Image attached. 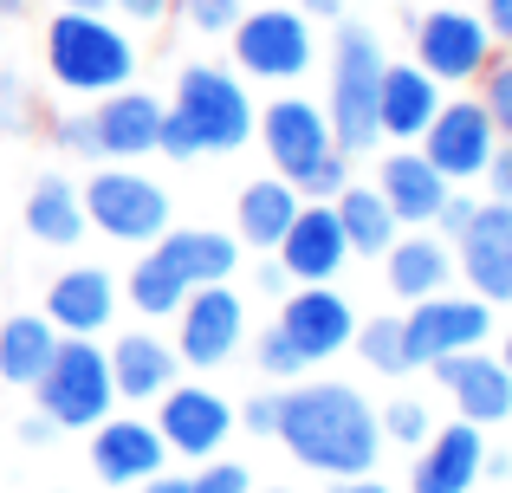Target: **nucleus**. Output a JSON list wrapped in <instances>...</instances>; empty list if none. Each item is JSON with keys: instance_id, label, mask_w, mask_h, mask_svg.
<instances>
[{"instance_id": "1", "label": "nucleus", "mask_w": 512, "mask_h": 493, "mask_svg": "<svg viewBox=\"0 0 512 493\" xmlns=\"http://www.w3.org/2000/svg\"><path fill=\"white\" fill-rule=\"evenodd\" d=\"M279 442L318 474H370L376 448H383V422L344 383H305V390L279 396Z\"/></svg>"}, {"instance_id": "2", "label": "nucleus", "mask_w": 512, "mask_h": 493, "mask_svg": "<svg viewBox=\"0 0 512 493\" xmlns=\"http://www.w3.org/2000/svg\"><path fill=\"white\" fill-rule=\"evenodd\" d=\"M46 65L65 91H85V98H104V91H124L130 72H137V46H130L124 26H111L104 13H72L65 7L46 33Z\"/></svg>"}, {"instance_id": "3", "label": "nucleus", "mask_w": 512, "mask_h": 493, "mask_svg": "<svg viewBox=\"0 0 512 493\" xmlns=\"http://www.w3.org/2000/svg\"><path fill=\"white\" fill-rule=\"evenodd\" d=\"M33 390H39V409H46L59 429H91V422H104L111 403H117L111 357L91 338H59V351H52V364L33 377Z\"/></svg>"}, {"instance_id": "4", "label": "nucleus", "mask_w": 512, "mask_h": 493, "mask_svg": "<svg viewBox=\"0 0 512 493\" xmlns=\"http://www.w3.org/2000/svg\"><path fill=\"white\" fill-rule=\"evenodd\" d=\"M383 52L363 26H344L338 33V65H331V143L338 150H370L383 143V124H376V98H383Z\"/></svg>"}, {"instance_id": "5", "label": "nucleus", "mask_w": 512, "mask_h": 493, "mask_svg": "<svg viewBox=\"0 0 512 493\" xmlns=\"http://www.w3.org/2000/svg\"><path fill=\"white\" fill-rule=\"evenodd\" d=\"M493 59V33L474 7H435L415 13V65L435 85H474Z\"/></svg>"}, {"instance_id": "6", "label": "nucleus", "mask_w": 512, "mask_h": 493, "mask_svg": "<svg viewBox=\"0 0 512 493\" xmlns=\"http://www.w3.org/2000/svg\"><path fill=\"white\" fill-rule=\"evenodd\" d=\"M78 202H85L91 228L111 234V241H124V247H143V241H156V234L169 228V195L156 189L150 176H130V169L91 176V189H78Z\"/></svg>"}, {"instance_id": "7", "label": "nucleus", "mask_w": 512, "mask_h": 493, "mask_svg": "<svg viewBox=\"0 0 512 493\" xmlns=\"http://www.w3.org/2000/svg\"><path fill=\"white\" fill-rule=\"evenodd\" d=\"M487 331H493L487 299H448V292L415 299V312L402 318V364L428 370V364H441V357H454V351H480Z\"/></svg>"}, {"instance_id": "8", "label": "nucleus", "mask_w": 512, "mask_h": 493, "mask_svg": "<svg viewBox=\"0 0 512 493\" xmlns=\"http://www.w3.org/2000/svg\"><path fill=\"white\" fill-rule=\"evenodd\" d=\"M175 111L201 130L208 150H240L253 137V117H260L247 104V91H240V78L221 72V65H188L175 78Z\"/></svg>"}, {"instance_id": "9", "label": "nucleus", "mask_w": 512, "mask_h": 493, "mask_svg": "<svg viewBox=\"0 0 512 493\" xmlns=\"http://www.w3.org/2000/svg\"><path fill=\"white\" fill-rule=\"evenodd\" d=\"M234 52L247 65V78H273V85H292L312 65V20L292 7H260L234 20Z\"/></svg>"}, {"instance_id": "10", "label": "nucleus", "mask_w": 512, "mask_h": 493, "mask_svg": "<svg viewBox=\"0 0 512 493\" xmlns=\"http://www.w3.org/2000/svg\"><path fill=\"white\" fill-rule=\"evenodd\" d=\"M415 143H422V156L448 182H467V176H487L493 150H500V130H493V117L480 111V98H454V104H441V111L428 117V130Z\"/></svg>"}, {"instance_id": "11", "label": "nucleus", "mask_w": 512, "mask_h": 493, "mask_svg": "<svg viewBox=\"0 0 512 493\" xmlns=\"http://www.w3.org/2000/svg\"><path fill=\"white\" fill-rule=\"evenodd\" d=\"M182 312V344H175V357L182 364H195V370H214V364H227L234 357V344H240V299L227 292V279H214V286H188V299L175 305Z\"/></svg>"}, {"instance_id": "12", "label": "nucleus", "mask_w": 512, "mask_h": 493, "mask_svg": "<svg viewBox=\"0 0 512 493\" xmlns=\"http://www.w3.org/2000/svg\"><path fill=\"white\" fill-rule=\"evenodd\" d=\"M461 273L474 279V292L487 305H512V202L474 208L461 241Z\"/></svg>"}, {"instance_id": "13", "label": "nucleus", "mask_w": 512, "mask_h": 493, "mask_svg": "<svg viewBox=\"0 0 512 493\" xmlns=\"http://www.w3.org/2000/svg\"><path fill=\"white\" fill-rule=\"evenodd\" d=\"M234 429V409L221 403L214 390H163V416H156V435H163L169 455H188V461H208L214 448L227 442Z\"/></svg>"}, {"instance_id": "14", "label": "nucleus", "mask_w": 512, "mask_h": 493, "mask_svg": "<svg viewBox=\"0 0 512 493\" xmlns=\"http://www.w3.org/2000/svg\"><path fill=\"white\" fill-rule=\"evenodd\" d=\"M344 260H350V241H344L338 208H331V202L299 208V215H292V228L279 234V266H286L292 279H305V286L344 273Z\"/></svg>"}, {"instance_id": "15", "label": "nucleus", "mask_w": 512, "mask_h": 493, "mask_svg": "<svg viewBox=\"0 0 512 493\" xmlns=\"http://www.w3.org/2000/svg\"><path fill=\"white\" fill-rule=\"evenodd\" d=\"M487 448H480V422H454V429H428L422 461H415L409 493H474Z\"/></svg>"}, {"instance_id": "16", "label": "nucleus", "mask_w": 512, "mask_h": 493, "mask_svg": "<svg viewBox=\"0 0 512 493\" xmlns=\"http://www.w3.org/2000/svg\"><path fill=\"white\" fill-rule=\"evenodd\" d=\"M253 124H260V137H266V156H273L286 176H299L305 163H318V156L331 150V117L318 111V104H305V98L266 104Z\"/></svg>"}, {"instance_id": "17", "label": "nucleus", "mask_w": 512, "mask_h": 493, "mask_svg": "<svg viewBox=\"0 0 512 493\" xmlns=\"http://www.w3.org/2000/svg\"><path fill=\"white\" fill-rule=\"evenodd\" d=\"M441 383H448V396L461 403L467 422H506L512 416V377L500 357H480V351H454L441 357V364H428Z\"/></svg>"}, {"instance_id": "18", "label": "nucleus", "mask_w": 512, "mask_h": 493, "mask_svg": "<svg viewBox=\"0 0 512 493\" xmlns=\"http://www.w3.org/2000/svg\"><path fill=\"white\" fill-rule=\"evenodd\" d=\"M46 318L65 338H98L117 318V279L104 273V266H72V273H59V286H52V299H46Z\"/></svg>"}, {"instance_id": "19", "label": "nucleus", "mask_w": 512, "mask_h": 493, "mask_svg": "<svg viewBox=\"0 0 512 493\" xmlns=\"http://www.w3.org/2000/svg\"><path fill=\"white\" fill-rule=\"evenodd\" d=\"M279 331H286L292 344L305 351V364H318V357H338L344 344H350V305L338 299V292L318 279V286H305L299 299L286 305V318H279Z\"/></svg>"}, {"instance_id": "20", "label": "nucleus", "mask_w": 512, "mask_h": 493, "mask_svg": "<svg viewBox=\"0 0 512 493\" xmlns=\"http://www.w3.org/2000/svg\"><path fill=\"white\" fill-rule=\"evenodd\" d=\"M91 461H98V474L111 487H137L150 474H163L169 448L156 435V422H104L98 442H91Z\"/></svg>"}, {"instance_id": "21", "label": "nucleus", "mask_w": 512, "mask_h": 493, "mask_svg": "<svg viewBox=\"0 0 512 493\" xmlns=\"http://www.w3.org/2000/svg\"><path fill=\"white\" fill-rule=\"evenodd\" d=\"M91 124H98V156H143L156 150V130H163V104L150 98V91H104V104L91 111Z\"/></svg>"}, {"instance_id": "22", "label": "nucleus", "mask_w": 512, "mask_h": 493, "mask_svg": "<svg viewBox=\"0 0 512 493\" xmlns=\"http://www.w3.org/2000/svg\"><path fill=\"white\" fill-rule=\"evenodd\" d=\"M435 111H441V85L422 72V65H383V98H376V124H383V137L415 143Z\"/></svg>"}, {"instance_id": "23", "label": "nucleus", "mask_w": 512, "mask_h": 493, "mask_svg": "<svg viewBox=\"0 0 512 493\" xmlns=\"http://www.w3.org/2000/svg\"><path fill=\"white\" fill-rule=\"evenodd\" d=\"M376 189H383V202H389L396 221H435V208L448 202V176H441L422 150H396L383 163V182H376Z\"/></svg>"}, {"instance_id": "24", "label": "nucleus", "mask_w": 512, "mask_h": 493, "mask_svg": "<svg viewBox=\"0 0 512 493\" xmlns=\"http://www.w3.org/2000/svg\"><path fill=\"white\" fill-rule=\"evenodd\" d=\"M111 383L117 396H130V403H150V396H163L175 383V351L163 338H150V331H137V338H117L111 351Z\"/></svg>"}, {"instance_id": "25", "label": "nucleus", "mask_w": 512, "mask_h": 493, "mask_svg": "<svg viewBox=\"0 0 512 493\" xmlns=\"http://www.w3.org/2000/svg\"><path fill=\"white\" fill-rule=\"evenodd\" d=\"M156 253L188 279V286H214L240 266V241L234 234H214V228H188V234H156Z\"/></svg>"}, {"instance_id": "26", "label": "nucleus", "mask_w": 512, "mask_h": 493, "mask_svg": "<svg viewBox=\"0 0 512 493\" xmlns=\"http://www.w3.org/2000/svg\"><path fill=\"white\" fill-rule=\"evenodd\" d=\"M448 279H454V247L448 241L415 234V241L389 247V286H396L402 299H435V292H448Z\"/></svg>"}, {"instance_id": "27", "label": "nucleus", "mask_w": 512, "mask_h": 493, "mask_svg": "<svg viewBox=\"0 0 512 493\" xmlns=\"http://www.w3.org/2000/svg\"><path fill=\"white\" fill-rule=\"evenodd\" d=\"M26 228H33V241H46V247H72L78 234H85V202H78L72 182L39 176L33 195H26Z\"/></svg>"}, {"instance_id": "28", "label": "nucleus", "mask_w": 512, "mask_h": 493, "mask_svg": "<svg viewBox=\"0 0 512 493\" xmlns=\"http://www.w3.org/2000/svg\"><path fill=\"white\" fill-rule=\"evenodd\" d=\"M52 351H59V331H52V318H7L0 325V377L20 383V390H33V377L52 364Z\"/></svg>"}, {"instance_id": "29", "label": "nucleus", "mask_w": 512, "mask_h": 493, "mask_svg": "<svg viewBox=\"0 0 512 493\" xmlns=\"http://www.w3.org/2000/svg\"><path fill=\"white\" fill-rule=\"evenodd\" d=\"M338 228L350 253H389L396 247V215H389L383 189H344L338 195Z\"/></svg>"}, {"instance_id": "30", "label": "nucleus", "mask_w": 512, "mask_h": 493, "mask_svg": "<svg viewBox=\"0 0 512 493\" xmlns=\"http://www.w3.org/2000/svg\"><path fill=\"white\" fill-rule=\"evenodd\" d=\"M292 215H299L292 182H253V189L240 195V241L247 247H279V234L292 228Z\"/></svg>"}, {"instance_id": "31", "label": "nucleus", "mask_w": 512, "mask_h": 493, "mask_svg": "<svg viewBox=\"0 0 512 493\" xmlns=\"http://www.w3.org/2000/svg\"><path fill=\"white\" fill-rule=\"evenodd\" d=\"M130 299H137V312H143V318H169L175 305L188 299V279L175 273L163 253H150V260L130 273Z\"/></svg>"}, {"instance_id": "32", "label": "nucleus", "mask_w": 512, "mask_h": 493, "mask_svg": "<svg viewBox=\"0 0 512 493\" xmlns=\"http://www.w3.org/2000/svg\"><path fill=\"white\" fill-rule=\"evenodd\" d=\"M357 338V351L370 357V370H383V377H402V318H370L363 331H350Z\"/></svg>"}, {"instance_id": "33", "label": "nucleus", "mask_w": 512, "mask_h": 493, "mask_svg": "<svg viewBox=\"0 0 512 493\" xmlns=\"http://www.w3.org/2000/svg\"><path fill=\"white\" fill-rule=\"evenodd\" d=\"M292 182H299L312 202H338V195L350 189V150H338V143H331V150L318 156V163H305Z\"/></svg>"}, {"instance_id": "34", "label": "nucleus", "mask_w": 512, "mask_h": 493, "mask_svg": "<svg viewBox=\"0 0 512 493\" xmlns=\"http://www.w3.org/2000/svg\"><path fill=\"white\" fill-rule=\"evenodd\" d=\"M480 111L493 117L500 143H512V59H487V72H480Z\"/></svg>"}, {"instance_id": "35", "label": "nucleus", "mask_w": 512, "mask_h": 493, "mask_svg": "<svg viewBox=\"0 0 512 493\" xmlns=\"http://www.w3.org/2000/svg\"><path fill=\"white\" fill-rule=\"evenodd\" d=\"M376 422H383V435H389V442H402V448H422V442H428V409L415 403V396H402V403H389V409H383Z\"/></svg>"}, {"instance_id": "36", "label": "nucleus", "mask_w": 512, "mask_h": 493, "mask_svg": "<svg viewBox=\"0 0 512 493\" xmlns=\"http://www.w3.org/2000/svg\"><path fill=\"white\" fill-rule=\"evenodd\" d=\"M175 7H182V20L195 33H234V20L247 13L240 0H175Z\"/></svg>"}, {"instance_id": "37", "label": "nucleus", "mask_w": 512, "mask_h": 493, "mask_svg": "<svg viewBox=\"0 0 512 493\" xmlns=\"http://www.w3.org/2000/svg\"><path fill=\"white\" fill-rule=\"evenodd\" d=\"M156 150H163V156H175V163H195V156L208 150V143H201V130L188 124L182 111H163V130H156Z\"/></svg>"}, {"instance_id": "38", "label": "nucleus", "mask_w": 512, "mask_h": 493, "mask_svg": "<svg viewBox=\"0 0 512 493\" xmlns=\"http://www.w3.org/2000/svg\"><path fill=\"white\" fill-rule=\"evenodd\" d=\"M260 370H266V377H299V370H305V351L273 325V331L260 338Z\"/></svg>"}, {"instance_id": "39", "label": "nucleus", "mask_w": 512, "mask_h": 493, "mask_svg": "<svg viewBox=\"0 0 512 493\" xmlns=\"http://www.w3.org/2000/svg\"><path fill=\"white\" fill-rule=\"evenodd\" d=\"M188 493H247V468H234V461H214L208 474H195Z\"/></svg>"}, {"instance_id": "40", "label": "nucleus", "mask_w": 512, "mask_h": 493, "mask_svg": "<svg viewBox=\"0 0 512 493\" xmlns=\"http://www.w3.org/2000/svg\"><path fill=\"white\" fill-rule=\"evenodd\" d=\"M59 143L72 156H98V124H91L85 111H78V117H59Z\"/></svg>"}, {"instance_id": "41", "label": "nucleus", "mask_w": 512, "mask_h": 493, "mask_svg": "<svg viewBox=\"0 0 512 493\" xmlns=\"http://www.w3.org/2000/svg\"><path fill=\"white\" fill-rule=\"evenodd\" d=\"M474 208H480V202H467V195H448V202L435 208V221H441V241H448V247H454V241L467 234V221H474Z\"/></svg>"}, {"instance_id": "42", "label": "nucleus", "mask_w": 512, "mask_h": 493, "mask_svg": "<svg viewBox=\"0 0 512 493\" xmlns=\"http://www.w3.org/2000/svg\"><path fill=\"white\" fill-rule=\"evenodd\" d=\"M33 124V111H26V91L13 85V78H0V130H26Z\"/></svg>"}, {"instance_id": "43", "label": "nucleus", "mask_w": 512, "mask_h": 493, "mask_svg": "<svg viewBox=\"0 0 512 493\" xmlns=\"http://www.w3.org/2000/svg\"><path fill=\"white\" fill-rule=\"evenodd\" d=\"M111 7L124 13L130 26H156V20H163V13L175 7V0H111Z\"/></svg>"}, {"instance_id": "44", "label": "nucleus", "mask_w": 512, "mask_h": 493, "mask_svg": "<svg viewBox=\"0 0 512 493\" xmlns=\"http://www.w3.org/2000/svg\"><path fill=\"white\" fill-rule=\"evenodd\" d=\"M279 429V396H253L247 403V435H273Z\"/></svg>"}, {"instance_id": "45", "label": "nucleus", "mask_w": 512, "mask_h": 493, "mask_svg": "<svg viewBox=\"0 0 512 493\" xmlns=\"http://www.w3.org/2000/svg\"><path fill=\"white\" fill-rule=\"evenodd\" d=\"M480 20H487L493 46H506V52H512V0H487V13H480Z\"/></svg>"}, {"instance_id": "46", "label": "nucleus", "mask_w": 512, "mask_h": 493, "mask_svg": "<svg viewBox=\"0 0 512 493\" xmlns=\"http://www.w3.org/2000/svg\"><path fill=\"white\" fill-rule=\"evenodd\" d=\"M487 182H493V195H500V202H512V143H500V150H493Z\"/></svg>"}, {"instance_id": "47", "label": "nucleus", "mask_w": 512, "mask_h": 493, "mask_svg": "<svg viewBox=\"0 0 512 493\" xmlns=\"http://www.w3.org/2000/svg\"><path fill=\"white\" fill-rule=\"evenodd\" d=\"M52 435H59V422H52L46 409H39V416H26V422H20V442H26V448H46Z\"/></svg>"}, {"instance_id": "48", "label": "nucleus", "mask_w": 512, "mask_h": 493, "mask_svg": "<svg viewBox=\"0 0 512 493\" xmlns=\"http://www.w3.org/2000/svg\"><path fill=\"white\" fill-rule=\"evenodd\" d=\"M253 286H260V292H273V299H279V292L292 286V273H286V266L273 260V266H260V273H253Z\"/></svg>"}, {"instance_id": "49", "label": "nucleus", "mask_w": 512, "mask_h": 493, "mask_svg": "<svg viewBox=\"0 0 512 493\" xmlns=\"http://www.w3.org/2000/svg\"><path fill=\"white\" fill-rule=\"evenodd\" d=\"M299 13H305V20H338L344 0H299Z\"/></svg>"}, {"instance_id": "50", "label": "nucleus", "mask_w": 512, "mask_h": 493, "mask_svg": "<svg viewBox=\"0 0 512 493\" xmlns=\"http://www.w3.org/2000/svg\"><path fill=\"white\" fill-rule=\"evenodd\" d=\"M143 493H188V481H169V474H150V481H143Z\"/></svg>"}, {"instance_id": "51", "label": "nucleus", "mask_w": 512, "mask_h": 493, "mask_svg": "<svg viewBox=\"0 0 512 493\" xmlns=\"http://www.w3.org/2000/svg\"><path fill=\"white\" fill-rule=\"evenodd\" d=\"M65 7H72V13H104L111 0H65Z\"/></svg>"}, {"instance_id": "52", "label": "nucleus", "mask_w": 512, "mask_h": 493, "mask_svg": "<svg viewBox=\"0 0 512 493\" xmlns=\"http://www.w3.org/2000/svg\"><path fill=\"white\" fill-rule=\"evenodd\" d=\"M338 493H389V487H376V481H344Z\"/></svg>"}, {"instance_id": "53", "label": "nucleus", "mask_w": 512, "mask_h": 493, "mask_svg": "<svg viewBox=\"0 0 512 493\" xmlns=\"http://www.w3.org/2000/svg\"><path fill=\"white\" fill-rule=\"evenodd\" d=\"M500 364H506V377H512V338H506V357H500Z\"/></svg>"}, {"instance_id": "54", "label": "nucleus", "mask_w": 512, "mask_h": 493, "mask_svg": "<svg viewBox=\"0 0 512 493\" xmlns=\"http://www.w3.org/2000/svg\"><path fill=\"white\" fill-rule=\"evenodd\" d=\"M13 7H20V0H0V13H13Z\"/></svg>"}]
</instances>
